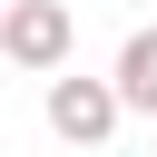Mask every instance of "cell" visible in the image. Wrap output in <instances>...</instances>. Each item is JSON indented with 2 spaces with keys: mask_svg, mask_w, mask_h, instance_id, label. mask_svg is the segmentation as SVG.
I'll use <instances>...</instances> for the list:
<instances>
[{
  "mask_svg": "<svg viewBox=\"0 0 157 157\" xmlns=\"http://www.w3.org/2000/svg\"><path fill=\"white\" fill-rule=\"evenodd\" d=\"M69 39H78L69 0H10V20H0V59L39 69V78H69Z\"/></svg>",
  "mask_w": 157,
  "mask_h": 157,
  "instance_id": "obj_1",
  "label": "cell"
},
{
  "mask_svg": "<svg viewBox=\"0 0 157 157\" xmlns=\"http://www.w3.org/2000/svg\"><path fill=\"white\" fill-rule=\"evenodd\" d=\"M118 118H128L118 78H49V128H59L69 147H108Z\"/></svg>",
  "mask_w": 157,
  "mask_h": 157,
  "instance_id": "obj_2",
  "label": "cell"
},
{
  "mask_svg": "<svg viewBox=\"0 0 157 157\" xmlns=\"http://www.w3.org/2000/svg\"><path fill=\"white\" fill-rule=\"evenodd\" d=\"M118 98L157 118V29H128V49H118Z\"/></svg>",
  "mask_w": 157,
  "mask_h": 157,
  "instance_id": "obj_3",
  "label": "cell"
}]
</instances>
